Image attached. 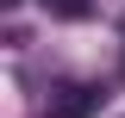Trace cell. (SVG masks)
Wrapping results in <instances>:
<instances>
[{
  "label": "cell",
  "instance_id": "obj_1",
  "mask_svg": "<svg viewBox=\"0 0 125 118\" xmlns=\"http://www.w3.org/2000/svg\"><path fill=\"white\" fill-rule=\"evenodd\" d=\"M100 100H106L100 87H88V81H69V87H56V93H50L44 118H94V112H100Z\"/></svg>",
  "mask_w": 125,
  "mask_h": 118
},
{
  "label": "cell",
  "instance_id": "obj_2",
  "mask_svg": "<svg viewBox=\"0 0 125 118\" xmlns=\"http://www.w3.org/2000/svg\"><path fill=\"white\" fill-rule=\"evenodd\" d=\"M44 13H56V19H88L94 0H44Z\"/></svg>",
  "mask_w": 125,
  "mask_h": 118
}]
</instances>
